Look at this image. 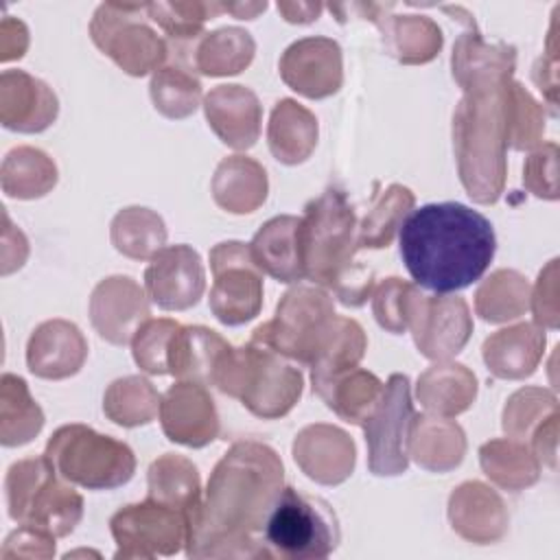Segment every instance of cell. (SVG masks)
Returning <instances> with one entry per match:
<instances>
[{
  "mask_svg": "<svg viewBox=\"0 0 560 560\" xmlns=\"http://www.w3.org/2000/svg\"><path fill=\"white\" fill-rule=\"evenodd\" d=\"M354 212L337 188H328L306 206L298 223L295 243L302 273L313 282L341 289L359 267H352Z\"/></svg>",
  "mask_w": 560,
  "mask_h": 560,
  "instance_id": "cell-3",
  "label": "cell"
},
{
  "mask_svg": "<svg viewBox=\"0 0 560 560\" xmlns=\"http://www.w3.org/2000/svg\"><path fill=\"white\" fill-rule=\"evenodd\" d=\"M228 343L210 328L177 326L166 346V368L179 381L212 385Z\"/></svg>",
  "mask_w": 560,
  "mask_h": 560,
  "instance_id": "cell-13",
  "label": "cell"
},
{
  "mask_svg": "<svg viewBox=\"0 0 560 560\" xmlns=\"http://www.w3.org/2000/svg\"><path fill=\"white\" fill-rule=\"evenodd\" d=\"M313 392H317L346 422L363 424L383 394V383L374 374L352 368Z\"/></svg>",
  "mask_w": 560,
  "mask_h": 560,
  "instance_id": "cell-20",
  "label": "cell"
},
{
  "mask_svg": "<svg viewBox=\"0 0 560 560\" xmlns=\"http://www.w3.org/2000/svg\"><path fill=\"white\" fill-rule=\"evenodd\" d=\"M160 418L168 440L186 446H203L219 433L212 398L206 394L203 385L192 381H179L164 394Z\"/></svg>",
  "mask_w": 560,
  "mask_h": 560,
  "instance_id": "cell-12",
  "label": "cell"
},
{
  "mask_svg": "<svg viewBox=\"0 0 560 560\" xmlns=\"http://www.w3.org/2000/svg\"><path fill=\"white\" fill-rule=\"evenodd\" d=\"M317 138V120L295 101L284 98L276 105L269 125V147L276 160L298 164L306 160Z\"/></svg>",
  "mask_w": 560,
  "mask_h": 560,
  "instance_id": "cell-18",
  "label": "cell"
},
{
  "mask_svg": "<svg viewBox=\"0 0 560 560\" xmlns=\"http://www.w3.org/2000/svg\"><path fill=\"white\" fill-rule=\"evenodd\" d=\"M48 462L59 477L88 490H109L127 483L136 470L133 451L85 424H66L46 444Z\"/></svg>",
  "mask_w": 560,
  "mask_h": 560,
  "instance_id": "cell-6",
  "label": "cell"
},
{
  "mask_svg": "<svg viewBox=\"0 0 560 560\" xmlns=\"http://www.w3.org/2000/svg\"><path fill=\"white\" fill-rule=\"evenodd\" d=\"M199 92V81L175 68H162L151 81V96L155 107L171 118H182L195 112Z\"/></svg>",
  "mask_w": 560,
  "mask_h": 560,
  "instance_id": "cell-24",
  "label": "cell"
},
{
  "mask_svg": "<svg viewBox=\"0 0 560 560\" xmlns=\"http://www.w3.org/2000/svg\"><path fill=\"white\" fill-rule=\"evenodd\" d=\"M413 287L405 284L398 278H387L374 300V315L378 324L392 332H402L407 328V317H409V304H411Z\"/></svg>",
  "mask_w": 560,
  "mask_h": 560,
  "instance_id": "cell-27",
  "label": "cell"
},
{
  "mask_svg": "<svg viewBox=\"0 0 560 560\" xmlns=\"http://www.w3.org/2000/svg\"><path fill=\"white\" fill-rule=\"evenodd\" d=\"M206 116L217 129L232 118V133L228 144L234 149H247L258 138L260 107L254 92L241 85H219L206 96Z\"/></svg>",
  "mask_w": 560,
  "mask_h": 560,
  "instance_id": "cell-17",
  "label": "cell"
},
{
  "mask_svg": "<svg viewBox=\"0 0 560 560\" xmlns=\"http://www.w3.org/2000/svg\"><path fill=\"white\" fill-rule=\"evenodd\" d=\"M282 483V464L269 446L241 442L217 464L208 497L188 516V556H267L262 529Z\"/></svg>",
  "mask_w": 560,
  "mask_h": 560,
  "instance_id": "cell-1",
  "label": "cell"
},
{
  "mask_svg": "<svg viewBox=\"0 0 560 560\" xmlns=\"http://www.w3.org/2000/svg\"><path fill=\"white\" fill-rule=\"evenodd\" d=\"M339 521L322 497L302 494L287 486L278 492L262 525L269 558L319 560L339 545Z\"/></svg>",
  "mask_w": 560,
  "mask_h": 560,
  "instance_id": "cell-4",
  "label": "cell"
},
{
  "mask_svg": "<svg viewBox=\"0 0 560 560\" xmlns=\"http://www.w3.org/2000/svg\"><path fill=\"white\" fill-rule=\"evenodd\" d=\"M46 155L37 149H28V147H20V149H13L7 160H4V166L7 168H26V173H31L33 166H37ZM7 195L11 197H18V199H33V197H39L44 195L48 188L44 184H39L37 179H33L31 175H24L20 179H15L13 184L9 186H2Z\"/></svg>",
  "mask_w": 560,
  "mask_h": 560,
  "instance_id": "cell-28",
  "label": "cell"
},
{
  "mask_svg": "<svg viewBox=\"0 0 560 560\" xmlns=\"http://www.w3.org/2000/svg\"><path fill=\"white\" fill-rule=\"evenodd\" d=\"M144 398H155L151 383L140 376H127L112 383L105 396V411L114 422L122 427L144 424L158 411V402H136Z\"/></svg>",
  "mask_w": 560,
  "mask_h": 560,
  "instance_id": "cell-22",
  "label": "cell"
},
{
  "mask_svg": "<svg viewBox=\"0 0 560 560\" xmlns=\"http://www.w3.org/2000/svg\"><path fill=\"white\" fill-rule=\"evenodd\" d=\"M179 324L173 319H147L133 335V359L149 374H166V346Z\"/></svg>",
  "mask_w": 560,
  "mask_h": 560,
  "instance_id": "cell-25",
  "label": "cell"
},
{
  "mask_svg": "<svg viewBox=\"0 0 560 560\" xmlns=\"http://www.w3.org/2000/svg\"><path fill=\"white\" fill-rule=\"evenodd\" d=\"M413 420L409 378L405 374H392L372 413L361 424L368 442V464L374 475H400L407 470Z\"/></svg>",
  "mask_w": 560,
  "mask_h": 560,
  "instance_id": "cell-8",
  "label": "cell"
},
{
  "mask_svg": "<svg viewBox=\"0 0 560 560\" xmlns=\"http://www.w3.org/2000/svg\"><path fill=\"white\" fill-rule=\"evenodd\" d=\"M57 475L46 455L13 464L4 483L9 516L52 536L70 534L81 521L83 499Z\"/></svg>",
  "mask_w": 560,
  "mask_h": 560,
  "instance_id": "cell-5",
  "label": "cell"
},
{
  "mask_svg": "<svg viewBox=\"0 0 560 560\" xmlns=\"http://www.w3.org/2000/svg\"><path fill=\"white\" fill-rule=\"evenodd\" d=\"M411 203L413 195L409 192V188L398 184L389 186L383 192L381 201L365 217L359 243L363 247H387L394 236V230L402 223L400 217L407 212V208H411Z\"/></svg>",
  "mask_w": 560,
  "mask_h": 560,
  "instance_id": "cell-23",
  "label": "cell"
},
{
  "mask_svg": "<svg viewBox=\"0 0 560 560\" xmlns=\"http://www.w3.org/2000/svg\"><path fill=\"white\" fill-rule=\"evenodd\" d=\"M149 499L171 505L186 514L199 505V475L197 468L177 455L166 453L149 468Z\"/></svg>",
  "mask_w": 560,
  "mask_h": 560,
  "instance_id": "cell-19",
  "label": "cell"
},
{
  "mask_svg": "<svg viewBox=\"0 0 560 560\" xmlns=\"http://www.w3.org/2000/svg\"><path fill=\"white\" fill-rule=\"evenodd\" d=\"M503 448L505 451H501L499 442H488L486 446H481V466H483L486 475L499 483L503 472L510 468V470H514L516 488L534 483L538 477V466L534 464L529 453L525 448H518V446L505 444V442H503Z\"/></svg>",
  "mask_w": 560,
  "mask_h": 560,
  "instance_id": "cell-26",
  "label": "cell"
},
{
  "mask_svg": "<svg viewBox=\"0 0 560 560\" xmlns=\"http://www.w3.org/2000/svg\"><path fill=\"white\" fill-rule=\"evenodd\" d=\"M298 223L300 219L289 214L276 217L256 232L249 245L254 265L273 276L278 282H295L304 278L295 243Z\"/></svg>",
  "mask_w": 560,
  "mask_h": 560,
  "instance_id": "cell-16",
  "label": "cell"
},
{
  "mask_svg": "<svg viewBox=\"0 0 560 560\" xmlns=\"http://www.w3.org/2000/svg\"><path fill=\"white\" fill-rule=\"evenodd\" d=\"M400 258L416 284L453 293L477 282L497 249L492 223L477 210L440 201L416 208L398 232Z\"/></svg>",
  "mask_w": 560,
  "mask_h": 560,
  "instance_id": "cell-2",
  "label": "cell"
},
{
  "mask_svg": "<svg viewBox=\"0 0 560 560\" xmlns=\"http://www.w3.org/2000/svg\"><path fill=\"white\" fill-rule=\"evenodd\" d=\"M317 68L341 70V50L332 39L319 37L315 63H313V39L295 42L293 46L287 48V52L280 61L282 79L295 92L311 96V98H322V96L335 94L341 85V77L326 74Z\"/></svg>",
  "mask_w": 560,
  "mask_h": 560,
  "instance_id": "cell-14",
  "label": "cell"
},
{
  "mask_svg": "<svg viewBox=\"0 0 560 560\" xmlns=\"http://www.w3.org/2000/svg\"><path fill=\"white\" fill-rule=\"evenodd\" d=\"M164 223L147 208H127L112 223V241L118 252L131 258H147L162 247Z\"/></svg>",
  "mask_w": 560,
  "mask_h": 560,
  "instance_id": "cell-21",
  "label": "cell"
},
{
  "mask_svg": "<svg viewBox=\"0 0 560 560\" xmlns=\"http://www.w3.org/2000/svg\"><path fill=\"white\" fill-rule=\"evenodd\" d=\"M335 311L319 289L298 287L289 291L276 308V319L258 326L252 341L265 343L300 363H313L330 326Z\"/></svg>",
  "mask_w": 560,
  "mask_h": 560,
  "instance_id": "cell-7",
  "label": "cell"
},
{
  "mask_svg": "<svg viewBox=\"0 0 560 560\" xmlns=\"http://www.w3.org/2000/svg\"><path fill=\"white\" fill-rule=\"evenodd\" d=\"M85 359V341L74 324L52 319L33 330L26 361L28 370L44 378H63L74 374Z\"/></svg>",
  "mask_w": 560,
  "mask_h": 560,
  "instance_id": "cell-15",
  "label": "cell"
},
{
  "mask_svg": "<svg viewBox=\"0 0 560 560\" xmlns=\"http://www.w3.org/2000/svg\"><path fill=\"white\" fill-rule=\"evenodd\" d=\"M149 298L164 311H184L203 293V267L188 245L164 247L153 254L144 271Z\"/></svg>",
  "mask_w": 560,
  "mask_h": 560,
  "instance_id": "cell-11",
  "label": "cell"
},
{
  "mask_svg": "<svg viewBox=\"0 0 560 560\" xmlns=\"http://www.w3.org/2000/svg\"><path fill=\"white\" fill-rule=\"evenodd\" d=\"M109 525L118 542L116 558L171 556L188 538L186 514L153 499L118 510Z\"/></svg>",
  "mask_w": 560,
  "mask_h": 560,
  "instance_id": "cell-9",
  "label": "cell"
},
{
  "mask_svg": "<svg viewBox=\"0 0 560 560\" xmlns=\"http://www.w3.org/2000/svg\"><path fill=\"white\" fill-rule=\"evenodd\" d=\"M214 284L210 291V308L219 322L236 326L258 315L262 302V282L254 269L249 247L230 241L219 243L210 254Z\"/></svg>",
  "mask_w": 560,
  "mask_h": 560,
  "instance_id": "cell-10",
  "label": "cell"
}]
</instances>
